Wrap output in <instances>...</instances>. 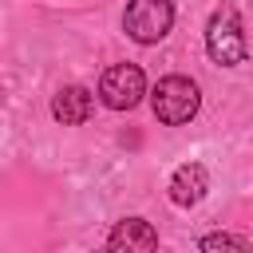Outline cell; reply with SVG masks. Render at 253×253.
Segmentation results:
<instances>
[{
    "instance_id": "obj_1",
    "label": "cell",
    "mask_w": 253,
    "mask_h": 253,
    "mask_svg": "<svg viewBox=\"0 0 253 253\" xmlns=\"http://www.w3.org/2000/svg\"><path fill=\"white\" fill-rule=\"evenodd\" d=\"M150 107H154V119H158V123L182 126V123H190V119L198 115L202 91H198V83L186 79V75H166V79H158V87L150 91Z\"/></svg>"
},
{
    "instance_id": "obj_2",
    "label": "cell",
    "mask_w": 253,
    "mask_h": 253,
    "mask_svg": "<svg viewBox=\"0 0 253 253\" xmlns=\"http://www.w3.org/2000/svg\"><path fill=\"white\" fill-rule=\"evenodd\" d=\"M206 51H210V59L221 63V67H237V63L245 59L249 47H245L241 16H237L233 4H221V8L210 16V24H206Z\"/></svg>"
},
{
    "instance_id": "obj_3",
    "label": "cell",
    "mask_w": 253,
    "mask_h": 253,
    "mask_svg": "<svg viewBox=\"0 0 253 253\" xmlns=\"http://www.w3.org/2000/svg\"><path fill=\"white\" fill-rule=\"evenodd\" d=\"M170 24H174V4H170V0H130L126 12H123L126 36H130L134 43H142V47L158 43V40L170 32Z\"/></svg>"
},
{
    "instance_id": "obj_4",
    "label": "cell",
    "mask_w": 253,
    "mask_h": 253,
    "mask_svg": "<svg viewBox=\"0 0 253 253\" xmlns=\"http://www.w3.org/2000/svg\"><path fill=\"white\" fill-rule=\"evenodd\" d=\"M142 95H146V75L138 63H115L99 79V99L111 111H130V107H138Z\"/></svg>"
},
{
    "instance_id": "obj_5",
    "label": "cell",
    "mask_w": 253,
    "mask_h": 253,
    "mask_svg": "<svg viewBox=\"0 0 253 253\" xmlns=\"http://www.w3.org/2000/svg\"><path fill=\"white\" fill-rule=\"evenodd\" d=\"M91 111H95V95H91L83 83H67V87H59L55 99H51V115H55V123H63V126L87 123Z\"/></svg>"
},
{
    "instance_id": "obj_6",
    "label": "cell",
    "mask_w": 253,
    "mask_h": 253,
    "mask_svg": "<svg viewBox=\"0 0 253 253\" xmlns=\"http://www.w3.org/2000/svg\"><path fill=\"white\" fill-rule=\"evenodd\" d=\"M206 190H210V174H206L202 162H182L174 170V178H170V202L182 206V210L198 206L206 198Z\"/></svg>"
},
{
    "instance_id": "obj_7",
    "label": "cell",
    "mask_w": 253,
    "mask_h": 253,
    "mask_svg": "<svg viewBox=\"0 0 253 253\" xmlns=\"http://www.w3.org/2000/svg\"><path fill=\"white\" fill-rule=\"evenodd\" d=\"M107 245L111 249H158V229L150 225V221H142V217H123L115 229H111V237H107Z\"/></svg>"
},
{
    "instance_id": "obj_8",
    "label": "cell",
    "mask_w": 253,
    "mask_h": 253,
    "mask_svg": "<svg viewBox=\"0 0 253 253\" xmlns=\"http://www.w3.org/2000/svg\"><path fill=\"white\" fill-rule=\"evenodd\" d=\"M198 249H249L245 237H233V233H210L198 241Z\"/></svg>"
}]
</instances>
